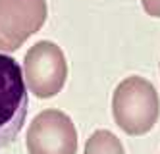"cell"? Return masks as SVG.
<instances>
[{
  "mask_svg": "<svg viewBox=\"0 0 160 154\" xmlns=\"http://www.w3.org/2000/svg\"><path fill=\"white\" fill-rule=\"evenodd\" d=\"M47 0H0V52H16L47 21Z\"/></svg>",
  "mask_w": 160,
  "mask_h": 154,
  "instance_id": "4",
  "label": "cell"
},
{
  "mask_svg": "<svg viewBox=\"0 0 160 154\" xmlns=\"http://www.w3.org/2000/svg\"><path fill=\"white\" fill-rule=\"evenodd\" d=\"M112 112L116 123L128 135H145L158 120V92L151 81L137 75L128 77L114 91Z\"/></svg>",
  "mask_w": 160,
  "mask_h": 154,
  "instance_id": "1",
  "label": "cell"
},
{
  "mask_svg": "<svg viewBox=\"0 0 160 154\" xmlns=\"http://www.w3.org/2000/svg\"><path fill=\"white\" fill-rule=\"evenodd\" d=\"M85 154H123V147L114 133L98 129L87 139Z\"/></svg>",
  "mask_w": 160,
  "mask_h": 154,
  "instance_id": "6",
  "label": "cell"
},
{
  "mask_svg": "<svg viewBox=\"0 0 160 154\" xmlns=\"http://www.w3.org/2000/svg\"><path fill=\"white\" fill-rule=\"evenodd\" d=\"M29 154H77L73 122L60 110H44L31 122L27 133Z\"/></svg>",
  "mask_w": 160,
  "mask_h": 154,
  "instance_id": "5",
  "label": "cell"
},
{
  "mask_svg": "<svg viewBox=\"0 0 160 154\" xmlns=\"http://www.w3.org/2000/svg\"><path fill=\"white\" fill-rule=\"evenodd\" d=\"M68 77L66 56L60 46L50 41L33 44L23 60V79L27 89L37 98L56 97Z\"/></svg>",
  "mask_w": 160,
  "mask_h": 154,
  "instance_id": "3",
  "label": "cell"
},
{
  "mask_svg": "<svg viewBox=\"0 0 160 154\" xmlns=\"http://www.w3.org/2000/svg\"><path fill=\"white\" fill-rule=\"evenodd\" d=\"M27 117V85L19 64L0 52V148L12 145Z\"/></svg>",
  "mask_w": 160,
  "mask_h": 154,
  "instance_id": "2",
  "label": "cell"
},
{
  "mask_svg": "<svg viewBox=\"0 0 160 154\" xmlns=\"http://www.w3.org/2000/svg\"><path fill=\"white\" fill-rule=\"evenodd\" d=\"M141 2H143V8L148 16L160 17V0H141Z\"/></svg>",
  "mask_w": 160,
  "mask_h": 154,
  "instance_id": "7",
  "label": "cell"
}]
</instances>
